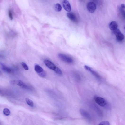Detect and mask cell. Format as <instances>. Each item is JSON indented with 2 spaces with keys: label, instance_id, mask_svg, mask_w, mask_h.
I'll return each mask as SVG.
<instances>
[{
  "label": "cell",
  "instance_id": "ffe728a7",
  "mask_svg": "<svg viewBox=\"0 0 125 125\" xmlns=\"http://www.w3.org/2000/svg\"><path fill=\"white\" fill-rule=\"evenodd\" d=\"M98 125H111L109 123L108 121H103L100 122Z\"/></svg>",
  "mask_w": 125,
  "mask_h": 125
},
{
  "label": "cell",
  "instance_id": "ac0fdd59",
  "mask_svg": "<svg viewBox=\"0 0 125 125\" xmlns=\"http://www.w3.org/2000/svg\"><path fill=\"white\" fill-rule=\"evenodd\" d=\"M3 113L4 115L6 116L9 115L10 114V112L9 109L5 108L3 111Z\"/></svg>",
  "mask_w": 125,
  "mask_h": 125
},
{
  "label": "cell",
  "instance_id": "2e32d148",
  "mask_svg": "<svg viewBox=\"0 0 125 125\" xmlns=\"http://www.w3.org/2000/svg\"><path fill=\"white\" fill-rule=\"evenodd\" d=\"M26 102L27 104L31 107H33L34 106V103L30 99L27 98L26 99Z\"/></svg>",
  "mask_w": 125,
  "mask_h": 125
},
{
  "label": "cell",
  "instance_id": "9a60e30c",
  "mask_svg": "<svg viewBox=\"0 0 125 125\" xmlns=\"http://www.w3.org/2000/svg\"><path fill=\"white\" fill-rule=\"evenodd\" d=\"M55 10L57 12H60L62 9V7L61 5L58 3L56 4L54 6Z\"/></svg>",
  "mask_w": 125,
  "mask_h": 125
},
{
  "label": "cell",
  "instance_id": "7402d4cb",
  "mask_svg": "<svg viewBox=\"0 0 125 125\" xmlns=\"http://www.w3.org/2000/svg\"><path fill=\"white\" fill-rule=\"evenodd\" d=\"M9 17L10 19L11 20H12L13 19V15L11 11L10 10L9 11Z\"/></svg>",
  "mask_w": 125,
  "mask_h": 125
},
{
  "label": "cell",
  "instance_id": "9c48e42d",
  "mask_svg": "<svg viewBox=\"0 0 125 125\" xmlns=\"http://www.w3.org/2000/svg\"><path fill=\"white\" fill-rule=\"evenodd\" d=\"M67 16L68 18L73 22L77 23L78 20L75 15L72 13H67Z\"/></svg>",
  "mask_w": 125,
  "mask_h": 125
},
{
  "label": "cell",
  "instance_id": "30bf717a",
  "mask_svg": "<svg viewBox=\"0 0 125 125\" xmlns=\"http://www.w3.org/2000/svg\"><path fill=\"white\" fill-rule=\"evenodd\" d=\"M80 114L85 118L89 120L91 119L90 115L88 112L82 109H80Z\"/></svg>",
  "mask_w": 125,
  "mask_h": 125
},
{
  "label": "cell",
  "instance_id": "3957f363",
  "mask_svg": "<svg viewBox=\"0 0 125 125\" xmlns=\"http://www.w3.org/2000/svg\"><path fill=\"white\" fill-rule=\"evenodd\" d=\"M113 32L116 36L117 41L119 42L123 41L124 39V36L119 29H118L113 31Z\"/></svg>",
  "mask_w": 125,
  "mask_h": 125
},
{
  "label": "cell",
  "instance_id": "4fadbf2b",
  "mask_svg": "<svg viewBox=\"0 0 125 125\" xmlns=\"http://www.w3.org/2000/svg\"><path fill=\"white\" fill-rule=\"evenodd\" d=\"M35 70L36 72L38 75L44 71L42 67L37 65H35Z\"/></svg>",
  "mask_w": 125,
  "mask_h": 125
},
{
  "label": "cell",
  "instance_id": "7a4b0ae2",
  "mask_svg": "<svg viewBox=\"0 0 125 125\" xmlns=\"http://www.w3.org/2000/svg\"><path fill=\"white\" fill-rule=\"evenodd\" d=\"M94 99L96 103L100 106L105 107L106 106L107 103L104 98L98 97H95Z\"/></svg>",
  "mask_w": 125,
  "mask_h": 125
},
{
  "label": "cell",
  "instance_id": "5bb4252c",
  "mask_svg": "<svg viewBox=\"0 0 125 125\" xmlns=\"http://www.w3.org/2000/svg\"><path fill=\"white\" fill-rule=\"evenodd\" d=\"M1 67V69L4 70L7 73H11L12 72V70L11 69L7 67L3 64L0 63Z\"/></svg>",
  "mask_w": 125,
  "mask_h": 125
},
{
  "label": "cell",
  "instance_id": "7c38bea8",
  "mask_svg": "<svg viewBox=\"0 0 125 125\" xmlns=\"http://www.w3.org/2000/svg\"><path fill=\"white\" fill-rule=\"evenodd\" d=\"M17 84L22 88L26 89H29V87L22 81L18 80L17 82Z\"/></svg>",
  "mask_w": 125,
  "mask_h": 125
},
{
  "label": "cell",
  "instance_id": "603a6c76",
  "mask_svg": "<svg viewBox=\"0 0 125 125\" xmlns=\"http://www.w3.org/2000/svg\"><path fill=\"white\" fill-rule=\"evenodd\" d=\"M11 84L12 85H15L16 83H17V82L15 81H12L10 82Z\"/></svg>",
  "mask_w": 125,
  "mask_h": 125
},
{
  "label": "cell",
  "instance_id": "cb8c5ba5",
  "mask_svg": "<svg viewBox=\"0 0 125 125\" xmlns=\"http://www.w3.org/2000/svg\"><path fill=\"white\" fill-rule=\"evenodd\" d=\"M124 29H125V26L124 27Z\"/></svg>",
  "mask_w": 125,
  "mask_h": 125
},
{
  "label": "cell",
  "instance_id": "6da1fadb",
  "mask_svg": "<svg viewBox=\"0 0 125 125\" xmlns=\"http://www.w3.org/2000/svg\"><path fill=\"white\" fill-rule=\"evenodd\" d=\"M58 56L61 60L67 63L71 64L74 62V60L72 58L65 54L59 53L58 55Z\"/></svg>",
  "mask_w": 125,
  "mask_h": 125
},
{
  "label": "cell",
  "instance_id": "e0dca14e",
  "mask_svg": "<svg viewBox=\"0 0 125 125\" xmlns=\"http://www.w3.org/2000/svg\"><path fill=\"white\" fill-rule=\"evenodd\" d=\"M55 72L57 74L61 75L62 74V72L61 70L58 67H56L54 70Z\"/></svg>",
  "mask_w": 125,
  "mask_h": 125
},
{
  "label": "cell",
  "instance_id": "d6986e66",
  "mask_svg": "<svg viewBox=\"0 0 125 125\" xmlns=\"http://www.w3.org/2000/svg\"><path fill=\"white\" fill-rule=\"evenodd\" d=\"M21 65L22 67L25 70H29V68L27 64L25 62H21Z\"/></svg>",
  "mask_w": 125,
  "mask_h": 125
},
{
  "label": "cell",
  "instance_id": "ba28073f",
  "mask_svg": "<svg viewBox=\"0 0 125 125\" xmlns=\"http://www.w3.org/2000/svg\"><path fill=\"white\" fill-rule=\"evenodd\" d=\"M62 5L64 9L67 11L70 12L71 10V7L70 3L67 0L63 1Z\"/></svg>",
  "mask_w": 125,
  "mask_h": 125
},
{
  "label": "cell",
  "instance_id": "44dd1931",
  "mask_svg": "<svg viewBox=\"0 0 125 125\" xmlns=\"http://www.w3.org/2000/svg\"><path fill=\"white\" fill-rule=\"evenodd\" d=\"M39 76L42 77H45L46 76V74L45 72L44 71L41 73L38 74Z\"/></svg>",
  "mask_w": 125,
  "mask_h": 125
},
{
  "label": "cell",
  "instance_id": "277c9868",
  "mask_svg": "<svg viewBox=\"0 0 125 125\" xmlns=\"http://www.w3.org/2000/svg\"><path fill=\"white\" fill-rule=\"evenodd\" d=\"M87 8L89 12L90 13H93L95 11L96 6L95 4L92 2H89L87 5Z\"/></svg>",
  "mask_w": 125,
  "mask_h": 125
},
{
  "label": "cell",
  "instance_id": "8fae6325",
  "mask_svg": "<svg viewBox=\"0 0 125 125\" xmlns=\"http://www.w3.org/2000/svg\"><path fill=\"white\" fill-rule=\"evenodd\" d=\"M118 23L115 21L112 22L109 25V28L113 31L118 29Z\"/></svg>",
  "mask_w": 125,
  "mask_h": 125
},
{
  "label": "cell",
  "instance_id": "52a82bcc",
  "mask_svg": "<svg viewBox=\"0 0 125 125\" xmlns=\"http://www.w3.org/2000/svg\"><path fill=\"white\" fill-rule=\"evenodd\" d=\"M125 6L124 4L121 5L119 8V14L121 16L124 20H125Z\"/></svg>",
  "mask_w": 125,
  "mask_h": 125
},
{
  "label": "cell",
  "instance_id": "8992f818",
  "mask_svg": "<svg viewBox=\"0 0 125 125\" xmlns=\"http://www.w3.org/2000/svg\"><path fill=\"white\" fill-rule=\"evenodd\" d=\"M44 62L46 66L50 69L54 70L56 67L55 65L49 60L45 59L44 60Z\"/></svg>",
  "mask_w": 125,
  "mask_h": 125
},
{
  "label": "cell",
  "instance_id": "5b68a950",
  "mask_svg": "<svg viewBox=\"0 0 125 125\" xmlns=\"http://www.w3.org/2000/svg\"><path fill=\"white\" fill-rule=\"evenodd\" d=\"M84 67L86 70L89 71L92 75L97 79L99 80L101 79V77L100 75L94 70H93L90 67L87 66H85Z\"/></svg>",
  "mask_w": 125,
  "mask_h": 125
}]
</instances>
